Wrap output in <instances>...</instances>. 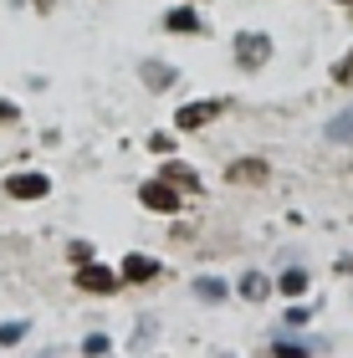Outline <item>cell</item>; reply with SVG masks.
<instances>
[{
  "label": "cell",
  "instance_id": "1",
  "mask_svg": "<svg viewBox=\"0 0 353 358\" xmlns=\"http://www.w3.org/2000/svg\"><path fill=\"white\" fill-rule=\"evenodd\" d=\"M236 62H240L246 72L266 67V62H271V36H261V31H246V36H236Z\"/></svg>",
  "mask_w": 353,
  "mask_h": 358
},
{
  "label": "cell",
  "instance_id": "2",
  "mask_svg": "<svg viewBox=\"0 0 353 358\" xmlns=\"http://www.w3.org/2000/svg\"><path fill=\"white\" fill-rule=\"evenodd\" d=\"M77 287L92 292V297H108V292H118V287H123V276H118V271H108V266H98V262H82V271H77Z\"/></svg>",
  "mask_w": 353,
  "mask_h": 358
},
{
  "label": "cell",
  "instance_id": "3",
  "mask_svg": "<svg viewBox=\"0 0 353 358\" xmlns=\"http://www.w3.org/2000/svg\"><path fill=\"white\" fill-rule=\"evenodd\" d=\"M138 200L149 210H159V215H169V210H180V189H174L169 179H149V185L138 189Z\"/></svg>",
  "mask_w": 353,
  "mask_h": 358
},
{
  "label": "cell",
  "instance_id": "4",
  "mask_svg": "<svg viewBox=\"0 0 353 358\" xmlns=\"http://www.w3.org/2000/svg\"><path fill=\"white\" fill-rule=\"evenodd\" d=\"M46 189H52V179H46V174H10V179H6V194H10V200H41Z\"/></svg>",
  "mask_w": 353,
  "mask_h": 358
},
{
  "label": "cell",
  "instance_id": "5",
  "mask_svg": "<svg viewBox=\"0 0 353 358\" xmlns=\"http://www.w3.org/2000/svg\"><path fill=\"white\" fill-rule=\"evenodd\" d=\"M159 179H169L174 189H200V169H189V164H180V159H169V164L159 169Z\"/></svg>",
  "mask_w": 353,
  "mask_h": 358
},
{
  "label": "cell",
  "instance_id": "6",
  "mask_svg": "<svg viewBox=\"0 0 353 358\" xmlns=\"http://www.w3.org/2000/svg\"><path fill=\"white\" fill-rule=\"evenodd\" d=\"M220 108H226V103H189V108H180V118H174V123H180V128H205Z\"/></svg>",
  "mask_w": 353,
  "mask_h": 358
},
{
  "label": "cell",
  "instance_id": "7",
  "mask_svg": "<svg viewBox=\"0 0 353 358\" xmlns=\"http://www.w3.org/2000/svg\"><path fill=\"white\" fill-rule=\"evenodd\" d=\"M164 31H174V36H195V31H205V26H200V15L189 6H180V10L164 15Z\"/></svg>",
  "mask_w": 353,
  "mask_h": 358
},
{
  "label": "cell",
  "instance_id": "8",
  "mask_svg": "<svg viewBox=\"0 0 353 358\" xmlns=\"http://www.w3.org/2000/svg\"><path fill=\"white\" fill-rule=\"evenodd\" d=\"M159 276V262H149V256H123V282H154Z\"/></svg>",
  "mask_w": 353,
  "mask_h": 358
},
{
  "label": "cell",
  "instance_id": "9",
  "mask_svg": "<svg viewBox=\"0 0 353 358\" xmlns=\"http://www.w3.org/2000/svg\"><path fill=\"white\" fill-rule=\"evenodd\" d=\"M323 138H328V143H348V138H353V108H348V113H338V118L323 128Z\"/></svg>",
  "mask_w": 353,
  "mask_h": 358
},
{
  "label": "cell",
  "instance_id": "10",
  "mask_svg": "<svg viewBox=\"0 0 353 358\" xmlns=\"http://www.w3.org/2000/svg\"><path fill=\"white\" fill-rule=\"evenodd\" d=\"M143 83L164 92V87H174V67H164V62H143Z\"/></svg>",
  "mask_w": 353,
  "mask_h": 358
},
{
  "label": "cell",
  "instance_id": "11",
  "mask_svg": "<svg viewBox=\"0 0 353 358\" xmlns=\"http://www.w3.org/2000/svg\"><path fill=\"white\" fill-rule=\"evenodd\" d=\"M266 164H231V185H261Z\"/></svg>",
  "mask_w": 353,
  "mask_h": 358
},
{
  "label": "cell",
  "instance_id": "12",
  "mask_svg": "<svg viewBox=\"0 0 353 358\" xmlns=\"http://www.w3.org/2000/svg\"><path fill=\"white\" fill-rule=\"evenodd\" d=\"M240 297L261 302V297H266V276H256V271H251V276H240Z\"/></svg>",
  "mask_w": 353,
  "mask_h": 358
},
{
  "label": "cell",
  "instance_id": "13",
  "mask_svg": "<svg viewBox=\"0 0 353 358\" xmlns=\"http://www.w3.org/2000/svg\"><path fill=\"white\" fill-rule=\"evenodd\" d=\"M282 292H287V297H302V292H308V271H287L282 276Z\"/></svg>",
  "mask_w": 353,
  "mask_h": 358
},
{
  "label": "cell",
  "instance_id": "14",
  "mask_svg": "<svg viewBox=\"0 0 353 358\" xmlns=\"http://www.w3.org/2000/svg\"><path fill=\"white\" fill-rule=\"evenodd\" d=\"M195 292H200L205 302H220V297H226V282H215V276H205V282H195Z\"/></svg>",
  "mask_w": 353,
  "mask_h": 358
},
{
  "label": "cell",
  "instance_id": "15",
  "mask_svg": "<svg viewBox=\"0 0 353 358\" xmlns=\"http://www.w3.org/2000/svg\"><path fill=\"white\" fill-rule=\"evenodd\" d=\"M21 338H26V322H6V328H0V343H21Z\"/></svg>",
  "mask_w": 353,
  "mask_h": 358
},
{
  "label": "cell",
  "instance_id": "16",
  "mask_svg": "<svg viewBox=\"0 0 353 358\" xmlns=\"http://www.w3.org/2000/svg\"><path fill=\"white\" fill-rule=\"evenodd\" d=\"M82 353H108V338L103 333H87L82 338Z\"/></svg>",
  "mask_w": 353,
  "mask_h": 358
},
{
  "label": "cell",
  "instance_id": "17",
  "mask_svg": "<svg viewBox=\"0 0 353 358\" xmlns=\"http://www.w3.org/2000/svg\"><path fill=\"white\" fill-rule=\"evenodd\" d=\"M149 149H154V154H169V149H174V138H169V134H154V138H149Z\"/></svg>",
  "mask_w": 353,
  "mask_h": 358
},
{
  "label": "cell",
  "instance_id": "18",
  "mask_svg": "<svg viewBox=\"0 0 353 358\" xmlns=\"http://www.w3.org/2000/svg\"><path fill=\"white\" fill-rule=\"evenodd\" d=\"M333 77H338V83H353V52H348V62H343V67L333 72Z\"/></svg>",
  "mask_w": 353,
  "mask_h": 358
},
{
  "label": "cell",
  "instance_id": "19",
  "mask_svg": "<svg viewBox=\"0 0 353 358\" xmlns=\"http://www.w3.org/2000/svg\"><path fill=\"white\" fill-rule=\"evenodd\" d=\"M15 118V103H6V97H0V123H10Z\"/></svg>",
  "mask_w": 353,
  "mask_h": 358
},
{
  "label": "cell",
  "instance_id": "20",
  "mask_svg": "<svg viewBox=\"0 0 353 358\" xmlns=\"http://www.w3.org/2000/svg\"><path fill=\"white\" fill-rule=\"evenodd\" d=\"M36 6H41V10H52V0H36Z\"/></svg>",
  "mask_w": 353,
  "mask_h": 358
},
{
  "label": "cell",
  "instance_id": "21",
  "mask_svg": "<svg viewBox=\"0 0 353 358\" xmlns=\"http://www.w3.org/2000/svg\"><path fill=\"white\" fill-rule=\"evenodd\" d=\"M343 6H353V0H343Z\"/></svg>",
  "mask_w": 353,
  "mask_h": 358
}]
</instances>
